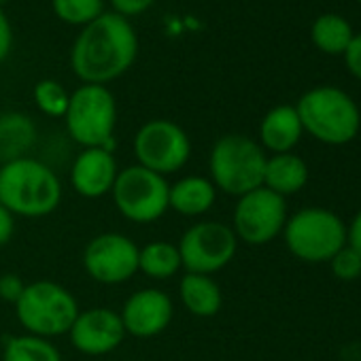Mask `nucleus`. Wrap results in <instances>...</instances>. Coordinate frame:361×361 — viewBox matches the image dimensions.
Segmentation results:
<instances>
[{
    "label": "nucleus",
    "instance_id": "1",
    "mask_svg": "<svg viewBox=\"0 0 361 361\" xmlns=\"http://www.w3.org/2000/svg\"><path fill=\"white\" fill-rule=\"evenodd\" d=\"M136 51L138 41L130 22L119 13H102L75 41L71 64L83 83L106 85L132 66Z\"/></svg>",
    "mask_w": 361,
    "mask_h": 361
},
{
    "label": "nucleus",
    "instance_id": "8",
    "mask_svg": "<svg viewBox=\"0 0 361 361\" xmlns=\"http://www.w3.org/2000/svg\"><path fill=\"white\" fill-rule=\"evenodd\" d=\"M168 192L170 183L166 176L132 164L119 170L111 196L117 213L123 219L147 226L168 213Z\"/></svg>",
    "mask_w": 361,
    "mask_h": 361
},
{
    "label": "nucleus",
    "instance_id": "15",
    "mask_svg": "<svg viewBox=\"0 0 361 361\" xmlns=\"http://www.w3.org/2000/svg\"><path fill=\"white\" fill-rule=\"evenodd\" d=\"M117 174V159L111 151L104 147H87L71 166V185L81 198L98 200L111 194Z\"/></svg>",
    "mask_w": 361,
    "mask_h": 361
},
{
    "label": "nucleus",
    "instance_id": "13",
    "mask_svg": "<svg viewBox=\"0 0 361 361\" xmlns=\"http://www.w3.org/2000/svg\"><path fill=\"white\" fill-rule=\"evenodd\" d=\"M68 336L79 353L90 357H100L119 348L128 334L123 329L117 310L94 306L83 312L79 310Z\"/></svg>",
    "mask_w": 361,
    "mask_h": 361
},
{
    "label": "nucleus",
    "instance_id": "6",
    "mask_svg": "<svg viewBox=\"0 0 361 361\" xmlns=\"http://www.w3.org/2000/svg\"><path fill=\"white\" fill-rule=\"evenodd\" d=\"M346 224L327 209H302L283 228L285 245L293 257L308 264L329 262L346 245Z\"/></svg>",
    "mask_w": 361,
    "mask_h": 361
},
{
    "label": "nucleus",
    "instance_id": "20",
    "mask_svg": "<svg viewBox=\"0 0 361 361\" xmlns=\"http://www.w3.org/2000/svg\"><path fill=\"white\" fill-rule=\"evenodd\" d=\"M37 142V126L24 113L0 115V161L26 157Z\"/></svg>",
    "mask_w": 361,
    "mask_h": 361
},
{
    "label": "nucleus",
    "instance_id": "24",
    "mask_svg": "<svg viewBox=\"0 0 361 361\" xmlns=\"http://www.w3.org/2000/svg\"><path fill=\"white\" fill-rule=\"evenodd\" d=\"M35 102H37V106L45 115H49V117H64L66 109H68V102H71V94L58 81L43 79L35 87Z\"/></svg>",
    "mask_w": 361,
    "mask_h": 361
},
{
    "label": "nucleus",
    "instance_id": "21",
    "mask_svg": "<svg viewBox=\"0 0 361 361\" xmlns=\"http://www.w3.org/2000/svg\"><path fill=\"white\" fill-rule=\"evenodd\" d=\"M183 264H180L178 247L168 240H153L138 251V272L153 281L172 279Z\"/></svg>",
    "mask_w": 361,
    "mask_h": 361
},
{
    "label": "nucleus",
    "instance_id": "28",
    "mask_svg": "<svg viewBox=\"0 0 361 361\" xmlns=\"http://www.w3.org/2000/svg\"><path fill=\"white\" fill-rule=\"evenodd\" d=\"M344 62H346V68L350 71V75L361 81V35H355L353 41L348 43V47L344 51Z\"/></svg>",
    "mask_w": 361,
    "mask_h": 361
},
{
    "label": "nucleus",
    "instance_id": "14",
    "mask_svg": "<svg viewBox=\"0 0 361 361\" xmlns=\"http://www.w3.org/2000/svg\"><path fill=\"white\" fill-rule=\"evenodd\" d=\"M126 334L134 338H153L159 336L164 329H168L174 306L168 293L147 287L140 291H134L119 312Z\"/></svg>",
    "mask_w": 361,
    "mask_h": 361
},
{
    "label": "nucleus",
    "instance_id": "19",
    "mask_svg": "<svg viewBox=\"0 0 361 361\" xmlns=\"http://www.w3.org/2000/svg\"><path fill=\"white\" fill-rule=\"evenodd\" d=\"M178 298L188 308V312H192L194 317H202V319L215 317L224 306L221 287L217 285L213 276H207V274L185 272L178 283Z\"/></svg>",
    "mask_w": 361,
    "mask_h": 361
},
{
    "label": "nucleus",
    "instance_id": "4",
    "mask_svg": "<svg viewBox=\"0 0 361 361\" xmlns=\"http://www.w3.org/2000/svg\"><path fill=\"white\" fill-rule=\"evenodd\" d=\"M266 153L245 134L221 136L209 155V172L215 190L228 196H245L264 185Z\"/></svg>",
    "mask_w": 361,
    "mask_h": 361
},
{
    "label": "nucleus",
    "instance_id": "22",
    "mask_svg": "<svg viewBox=\"0 0 361 361\" xmlns=\"http://www.w3.org/2000/svg\"><path fill=\"white\" fill-rule=\"evenodd\" d=\"M3 361H62V353L47 338L20 334L5 340Z\"/></svg>",
    "mask_w": 361,
    "mask_h": 361
},
{
    "label": "nucleus",
    "instance_id": "33",
    "mask_svg": "<svg viewBox=\"0 0 361 361\" xmlns=\"http://www.w3.org/2000/svg\"><path fill=\"white\" fill-rule=\"evenodd\" d=\"M3 3H5V0H0V5H3Z\"/></svg>",
    "mask_w": 361,
    "mask_h": 361
},
{
    "label": "nucleus",
    "instance_id": "29",
    "mask_svg": "<svg viewBox=\"0 0 361 361\" xmlns=\"http://www.w3.org/2000/svg\"><path fill=\"white\" fill-rule=\"evenodd\" d=\"M13 234H16V215L0 204V247L9 245Z\"/></svg>",
    "mask_w": 361,
    "mask_h": 361
},
{
    "label": "nucleus",
    "instance_id": "34",
    "mask_svg": "<svg viewBox=\"0 0 361 361\" xmlns=\"http://www.w3.org/2000/svg\"><path fill=\"white\" fill-rule=\"evenodd\" d=\"M359 3H361V0H359Z\"/></svg>",
    "mask_w": 361,
    "mask_h": 361
},
{
    "label": "nucleus",
    "instance_id": "2",
    "mask_svg": "<svg viewBox=\"0 0 361 361\" xmlns=\"http://www.w3.org/2000/svg\"><path fill=\"white\" fill-rule=\"evenodd\" d=\"M62 202V180L51 166L37 157L0 164V204L16 217L41 219Z\"/></svg>",
    "mask_w": 361,
    "mask_h": 361
},
{
    "label": "nucleus",
    "instance_id": "7",
    "mask_svg": "<svg viewBox=\"0 0 361 361\" xmlns=\"http://www.w3.org/2000/svg\"><path fill=\"white\" fill-rule=\"evenodd\" d=\"M66 130L83 149L104 147L113 153V132L117 123V104L104 85H83L71 94L64 115Z\"/></svg>",
    "mask_w": 361,
    "mask_h": 361
},
{
    "label": "nucleus",
    "instance_id": "18",
    "mask_svg": "<svg viewBox=\"0 0 361 361\" xmlns=\"http://www.w3.org/2000/svg\"><path fill=\"white\" fill-rule=\"evenodd\" d=\"M306 183H308V166L300 155L276 153L266 159V170H264L266 190L285 198L304 190Z\"/></svg>",
    "mask_w": 361,
    "mask_h": 361
},
{
    "label": "nucleus",
    "instance_id": "32",
    "mask_svg": "<svg viewBox=\"0 0 361 361\" xmlns=\"http://www.w3.org/2000/svg\"><path fill=\"white\" fill-rule=\"evenodd\" d=\"M346 243L361 255V211L355 215V219L350 221V228H346Z\"/></svg>",
    "mask_w": 361,
    "mask_h": 361
},
{
    "label": "nucleus",
    "instance_id": "17",
    "mask_svg": "<svg viewBox=\"0 0 361 361\" xmlns=\"http://www.w3.org/2000/svg\"><path fill=\"white\" fill-rule=\"evenodd\" d=\"M304 128L300 123L298 111L291 104H279L266 113L259 123V140L262 149L276 153H291V149L300 142Z\"/></svg>",
    "mask_w": 361,
    "mask_h": 361
},
{
    "label": "nucleus",
    "instance_id": "26",
    "mask_svg": "<svg viewBox=\"0 0 361 361\" xmlns=\"http://www.w3.org/2000/svg\"><path fill=\"white\" fill-rule=\"evenodd\" d=\"M331 272L340 281H355L361 276V255L346 243L331 259H329Z\"/></svg>",
    "mask_w": 361,
    "mask_h": 361
},
{
    "label": "nucleus",
    "instance_id": "27",
    "mask_svg": "<svg viewBox=\"0 0 361 361\" xmlns=\"http://www.w3.org/2000/svg\"><path fill=\"white\" fill-rule=\"evenodd\" d=\"M26 283L16 274V272H7L0 276V300H5L9 304H16L24 291Z\"/></svg>",
    "mask_w": 361,
    "mask_h": 361
},
{
    "label": "nucleus",
    "instance_id": "9",
    "mask_svg": "<svg viewBox=\"0 0 361 361\" xmlns=\"http://www.w3.org/2000/svg\"><path fill=\"white\" fill-rule=\"evenodd\" d=\"M132 147L136 164L161 176L178 172L192 157L188 132L170 119H151L140 126Z\"/></svg>",
    "mask_w": 361,
    "mask_h": 361
},
{
    "label": "nucleus",
    "instance_id": "5",
    "mask_svg": "<svg viewBox=\"0 0 361 361\" xmlns=\"http://www.w3.org/2000/svg\"><path fill=\"white\" fill-rule=\"evenodd\" d=\"M13 306L16 317L26 334L47 340L68 334L79 314L75 295L64 285L54 281L26 283L20 300Z\"/></svg>",
    "mask_w": 361,
    "mask_h": 361
},
{
    "label": "nucleus",
    "instance_id": "12",
    "mask_svg": "<svg viewBox=\"0 0 361 361\" xmlns=\"http://www.w3.org/2000/svg\"><path fill=\"white\" fill-rule=\"evenodd\" d=\"M138 245L119 232L94 236L83 251V268L102 285H121L138 272Z\"/></svg>",
    "mask_w": 361,
    "mask_h": 361
},
{
    "label": "nucleus",
    "instance_id": "23",
    "mask_svg": "<svg viewBox=\"0 0 361 361\" xmlns=\"http://www.w3.org/2000/svg\"><path fill=\"white\" fill-rule=\"evenodd\" d=\"M353 37H355V35H353L350 24H348L344 18L336 16V13H325V16H321V18L312 24V28H310V39H312V43H314L321 51L331 54V56L344 54L346 47H348V43L353 41Z\"/></svg>",
    "mask_w": 361,
    "mask_h": 361
},
{
    "label": "nucleus",
    "instance_id": "3",
    "mask_svg": "<svg viewBox=\"0 0 361 361\" xmlns=\"http://www.w3.org/2000/svg\"><path fill=\"white\" fill-rule=\"evenodd\" d=\"M295 111L304 132L319 142L334 147L350 142L361 126V113L355 100L331 85L308 90L300 98Z\"/></svg>",
    "mask_w": 361,
    "mask_h": 361
},
{
    "label": "nucleus",
    "instance_id": "10",
    "mask_svg": "<svg viewBox=\"0 0 361 361\" xmlns=\"http://www.w3.org/2000/svg\"><path fill=\"white\" fill-rule=\"evenodd\" d=\"M176 247L185 272L211 276L234 259L238 238L234 230L221 221H200L183 232Z\"/></svg>",
    "mask_w": 361,
    "mask_h": 361
},
{
    "label": "nucleus",
    "instance_id": "25",
    "mask_svg": "<svg viewBox=\"0 0 361 361\" xmlns=\"http://www.w3.org/2000/svg\"><path fill=\"white\" fill-rule=\"evenodd\" d=\"M54 11L68 24H90L102 16V0H54Z\"/></svg>",
    "mask_w": 361,
    "mask_h": 361
},
{
    "label": "nucleus",
    "instance_id": "16",
    "mask_svg": "<svg viewBox=\"0 0 361 361\" xmlns=\"http://www.w3.org/2000/svg\"><path fill=\"white\" fill-rule=\"evenodd\" d=\"M217 200V190L211 178L190 174L174 180L168 192V211H174L183 217L207 215Z\"/></svg>",
    "mask_w": 361,
    "mask_h": 361
},
{
    "label": "nucleus",
    "instance_id": "11",
    "mask_svg": "<svg viewBox=\"0 0 361 361\" xmlns=\"http://www.w3.org/2000/svg\"><path fill=\"white\" fill-rule=\"evenodd\" d=\"M285 224H287L285 198L262 185L238 198L230 228L234 230L238 243L262 247L272 243L283 232Z\"/></svg>",
    "mask_w": 361,
    "mask_h": 361
},
{
    "label": "nucleus",
    "instance_id": "31",
    "mask_svg": "<svg viewBox=\"0 0 361 361\" xmlns=\"http://www.w3.org/2000/svg\"><path fill=\"white\" fill-rule=\"evenodd\" d=\"M11 26H9V20L7 16L0 11V62H3L9 51H11Z\"/></svg>",
    "mask_w": 361,
    "mask_h": 361
},
{
    "label": "nucleus",
    "instance_id": "30",
    "mask_svg": "<svg viewBox=\"0 0 361 361\" xmlns=\"http://www.w3.org/2000/svg\"><path fill=\"white\" fill-rule=\"evenodd\" d=\"M111 3H113L115 11L126 18V16H138V13H142L145 9L151 7L153 0H111Z\"/></svg>",
    "mask_w": 361,
    "mask_h": 361
}]
</instances>
